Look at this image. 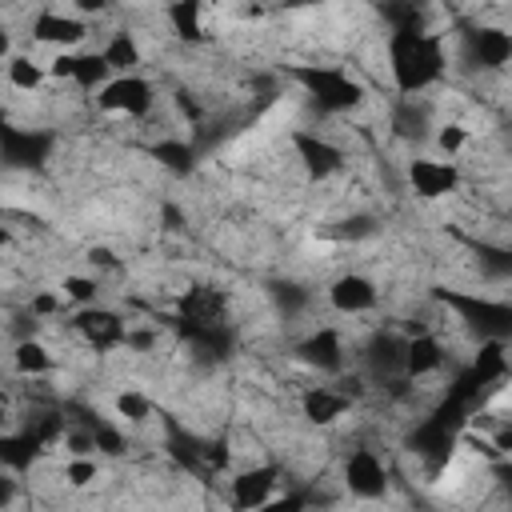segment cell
<instances>
[{
	"label": "cell",
	"mask_w": 512,
	"mask_h": 512,
	"mask_svg": "<svg viewBox=\"0 0 512 512\" xmlns=\"http://www.w3.org/2000/svg\"><path fill=\"white\" fill-rule=\"evenodd\" d=\"M444 40L436 32H424L416 24H400L392 36H388V72H392V84L412 96V92H424L428 84H436L444 76Z\"/></svg>",
	"instance_id": "obj_1"
},
{
	"label": "cell",
	"mask_w": 512,
	"mask_h": 512,
	"mask_svg": "<svg viewBox=\"0 0 512 512\" xmlns=\"http://www.w3.org/2000/svg\"><path fill=\"white\" fill-rule=\"evenodd\" d=\"M292 76L308 88V96L324 108V112H356L364 104V84L356 76H348L344 68L332 64H296Z\"/></svg>",
	"instance_id": "obj_2"
},
{
	"label": "cell",
	"mask_w": 512,
	"mask_h": 512,
	"mask_svg": "<svg viewBox=\"0 0 512 512\" xmlns=\"http://www.w3.org/2000/svg\"><path fill=\"white\" fill-rule=\"evenodd\" d=\"M96 108L108 116H124V120H144L156 108V88L148 76L140 72H116L100 92H96Z\"/></svg>",
	"instance_id": "obj_3"
},
{
	"label": "cell",
	"mask_w": 512,
	"mask_h": 512,
	"mask_svg": "<svg viewBox=\"0 0 512 512\" xmlns=\"http://www.w3.org/2000/svg\"><path fill=\"white\" fill-rule=\"evenodd\" d=\"M32 40L48 44L52 52H76L88 40V20L76 12H56V8H40L32 16Z\"/></svg>",
	"instance_id": "obj_4"
},
{
	"label": "cell",
	"mask_w": 512,
	"mask_h": 512,
	"mask_svg": "<svg viewBox=\"0 0 512 512\" xmlns=\"http://www.w3.org/2000/svg\"><path fill=\"white\" fill-rule=\"evenodd\" d=\"M72 328H76V336H80L88 348H96V352H112V348H124V344H128V324H124V316L112 312V308H100V304L80 308L76 320H72Z\"/></svg>",
	"instance_id": "obj_5"
},
{
	"label": "cell",
	"mask_w": 512,
	"mask_h": 512,
	"mask_svg": "<svg viewBox=\"0 0 512 512\" xmlns=\"http://www.w3.org/2000/svg\"><path fill=\"white\" fill-rule=\"evenodd\" d=\"M408 188L420 200H444L460 188V168L444 156H416L408 160Z\"/></svg>",
	"instance_id": "obj_6"
},
{
	"label": "cell",
	"mask_w": 512,
	"mask_h": 512,
	"mask_svg": "<svg viewBox=\"0 0 512 512\" xmlns=\"http://www.w3.org/2000/svg\"><path fill=\"white\" fill-rule=\"evenodd\" d=\"M328 304L340 316H368L380 304V284L368 272H340L328 284Z\"/></svg>",
	"instance_id": "obj_7"
},
{
	"label": "cell",
	"mask_w": 512,
	"mask_h": 512,
	"mask_svg": "<svg viewBox=\"0 0 512 512\" xmlns=\"http://www.w3.org/2000/svg\"><path fill=\"white\" fill-rule=\"evenodd\" d=\"M276 484H280L276 464L244 468L228 480V504L232 508H268V504H276Z\"/></svg>",
	"instance_id": "obj_8"
},
{
	"label": "cell",
	"mask_w": 512,
	"mask_h": 512,
	"mask_svg": "<svg viewBox=\"0 0 512 512\" xmlns=\"http://www.w3.org/2000/svg\"><path fill=\"white\" fill-rule=\"evenodd\" d=\"M176 312H180L184 324H192V332H212V328H220V320H224V312H228V300H224L220 288L192 284V288L180 292Z\"/></svg>",
	"instance_id": "obj_9"
},
{
	"label": "cell",
	"mask_w": 512,
	"mask_h": 512,
	"mask_svg": "<svg viewBox=\"0 0 512 512\" xmlns=\"http://www.w3.org/2000/svg\"><path fill=\"white\" fill-rule=\"evenodd\" d=\"M344 488L360 500H376L388 488V468L372 448H352L344 456Z\"/></svg>",
	"instance_id": "obj_10"
},
{
	"label": "cell",
	"mask_w": 512,
	"mask_h": 512,
	"mask_svg": "<svg viewBox=\"0 0 512 512\" xmlns=\"http://www.w3.org/2000/svg\"><path fill=\"white\" fill-rule=\"evenodd\" d=\"M444 360H448L444 340L432 328L408 332V340H404V376L408 380H432V376H440Z\"/></svg>",
	"instance_id": "obj_11"
},
{
	"label": "cell",
	"mask_w": 512,
	"mask_h": 512,
	"mask_svg": "<svg viewBox=\"0 0 512 512\" xmlns=\"http://www.w3.org/2000/svg\"><path fill=\"white\" fill-rule=\"evenodd\" d=\"M348 408H352V396L340 392L336 384H312V388L300 392V416H304L308 424H316V428L340 424V420L348 416Z\"/></svg>",
	"instance_id": "obj_12"
},
{
	"label": "cell",
	"mask_w": 512,
	"mask_h": 512,
	"mask_svg": "<svg viewBox=\"0 0 512 512\" xmlns=\"http://www.w3.org/2000/svg\"><path fill=\"white\" fill-rule=\"evenodd\" d=\"M292 148H296V160L304 164V172L316 176V180H324V176H332V172L344 168L340 148L332 140L316 136V132H292Z\"/></svg>",
	"instance_id": "obj_13"
},
{
	"label": "cell",
	"mask_w": 512,
	"mask_h": 512,
	"mask_svg": "<svg viewBox=\"0 0 512 512\" xmlns=\"http://www.w3.org/2000/svg\"><path fill=\"white\" fill-rule=\"evenodd\" d=\"M296 352H300V360H304L308 368H320V372H344V364H348V352H344V340H340L336 328H316V332H308V336L296 344Z\"/></svg>",
	"instance_id": "obj_14"
},
{
	"label": "cell",
	"mask_w": 512,
	"mask_h": 512,
	"mask_svg": "<svg viewBox=\"0 0 512 512\" xmlns=\"http://www.w3.org/2000/svg\"><path fill=\"white\" fill-rule=\"evenodd\" d=\"M468 48H472V60L480 68H488V72L512 64V32H504V28H476V32H468Z\"/></svg>",
	"instance_id": "obj_15"
},
{
	"label": "cell",
	"mask_w": 512,
	"mask_h": 512,
	"mask_svg": "<svg viewBox=\"0 0 512 512\" xmlns=\"http://www.w3.org/2000/svg\"><path fill=\"white\" fill-rule=\"evenodd\" d=\"M468 376H472L476 384H500V380L508 376V344H504V340H496V336L480 340V348L472 352Z\"/></svg>",
	"instance_id": "obj_16"
},
{
	"label": "cell",
	"mask_w": 512,
	"mask_h": 512,
	"mask_svg": "<svg viewBox=\"0 0 512 512\" xmlns=\"http://www.w3.org/2000/svg\"><path fill=\"white\" fill-rule=\"evenodd\" d=\"M164 20H168L172 36L184 40V44H200L204 40V0H168L164 4Z\"/></svg>",
	"instance_id": "obj_17"
},
{
	"label": "cell",
	"mask_w": 512,
	"mask_h": 512,
	"mask_svg": "<svg viewBox=\"0 0 512 512\" xmlns=\"http://www.w3.org/2000/svg\"><path fill=\"white\" fill-rule=\"evenodd\" d=\"M4 80H8L12 92L36 96V92L48 84V64L32 60L28 52H8V60H4Z\"/></svg>",
	"instance_id": "obj_18"
},
{
	"label": "cell",
	"mask_w": 512,
	"mask_h": 512,
	"mask_svg": "<svg viewBox=\"0 0 512 512\" xmlns=\"http://www.w3.org/2000/svg\"><path fill=\"white\" fill-rule=\"evenodd\" d=\"M12 372H16V376H24V380L52 372V352H48V344H44V340L24 336V340L12 348Z\"/></svg>",
	"instance_id": "obj_19"
},
{
	"label": "cell",
	"mask_w": 512,
	"mask_h": 512,
	"mask_svg": "<svg viewBox=\"0 0 512 512\" xmlns=\"http://www.w3.org/2000/svg\"><path fill=\"white\" fill-rule=\"evenodd\" d=\"M108 80H112V64L104 60V52H76L72 88H80V92H100Z\"/></svg>",
	"instance_id": "obj_20"
},
{
	"label": "cell",
	"mask_w": 512,
	"mask_h": 512,
	"mask_svg": "<svg viewBox=\"0 0 512 512\" xmlns=\"http://www.w3.org/2000/svg\"><path fill=\"white\" fill-rule=\"evenodd\" d=\"M100 52H104V60L112 64V72H136V68H140V56H144V52H140V40H136L128 28L112 32Z\"/></svg>",
	"instance_id": "obj_21"
},
{
	"label": "cell",
	"mask_w": 512,
	"mask_h": 512,
	"mask_svg": "<svg viewBox=\"0 0 512 512\" xmlns=\"http://www.w3.org/2000/svg\"><path fill=\"white\" fill-rule=\"evenodd\" d=\"M60 292H64V300H68V304L88 308V304H96V300H100V276H88V272H64Z\"/></svg>",
	"instance_id": "obj_22"
},
{
	"label": "cell",
	"mask_w": 512,
	"mask_h": 512,
	"mask_svg": "<svg viewBox=\"0 0 512 512\" xmlns=\"http://www.w3.org/2000/svg\"><path fill=\"white\" fill-rule=\"evenodd\" d=\"M116 416L128 424H148L152 420V400L140 388H120L116 392Z\"/></svg>",
	"instance_id": "obj_23"
},
{
	"label": "cell",
	"mask_w": 512,
	"mask_h": 512,
	"mask_svg": "<svg viewBox=\"0 0 512 512\" xmlns=\"http://www.w3.org/2000/svg\"><path fill=\"white\" fill-rule=\"evenodd\" d=\"M152 156L160 160V168H168V172H176V176L192 172V148H188L184 140H160V144L152 148Z\"/></svg>",
	"instance_id": "obj_24"
},
{
	"label": "cell",
	"mask_w": 512,
	"mask_h": 512,
	"mask_svg": "<svg viewBox=\"0 0 512 512\" xmlns=\"http://www.w3.org/2000/svg\"><path fill=\"white\" fill-rule=\"evenodd\" d=\"M436 152L440 156H460L464 148H468V124H460V120H444V124H436Z\"/></svg>",
	"instance_id": "obj_25"
},
{
	"label": "cell",
	"mask_w": 512,
	"mask_h": 512,
	"mask_svg": "<svg viewBox=\"0 0 512 512\" xmlns=\"http://www.w3.org/2000/svg\"><path fill=\"white\" fill-rule=\"evenodd\" d=\"M60 476H64L68 488H88V484L100 480V464L92 456H68V464L60 468Z\"/></svg>",
	"instance_id": "obj_26"
},
{
	"label": "cell",
	"mask_w": 512,
	"mask_h": 512,
	"mask_svg": "<svg viewBox=\"0 0 512 512\" xmlns=\"http://www.w3.org/2000/svg\"><path fill=\"white\" fill-rule=\"evenodd\" d=\"M64 304H68V300H64V292H44V288H40V292H32L28 312H32V320H36V316H44V320H48V316H56Z\"/></svg>",
	"instance_id": "obj_27"
},
{
	"label": "cell",
	"mask_w": 512,
	"mask_h": 512,
	"mask_svg": "<svg viewBox=\"0 0 512 512\" xmlns=\"http://www.w3.org/2000/svg\"><path fill=\"white\" fill-rule=\"evenodd\" d=\"M76 52H80V48H76ZM76 52H52V60H48V80H68V84H72Z\"/></svg>",
	"instance_id": "obj_28"
},
{
	"label": "cell",
	"mask_w": 512,
	"mask_h": 512,
	"mask_svg": "<svg viewBox=\"0 0 512 512\" xmlns=\"http://www.w3.org/2000/svg\"><path fill=\"white\" fill-rule=\"evenodd\" d=\"M108 4H112V0H72V12L84 16V20H96V16L108 12Z\"/></svg>",
	"instance_id": "obj_29"
},
{
	"label": "cell",
	"mask_w": 512,
	"mask_h": 512,
	"mask_svg": "<svg viewBox=\"0 0 512 512\" xmlns=\"http://www.w3.org/2000/svg\"><path fill=\"white\" fill-rule=\"evenodd\" d=\"M88 264H92V268H108V272L120 268V260H116L112 248H88Z\"/></svg>",
	"instance_id": "obj_30"
}]
</instances>
